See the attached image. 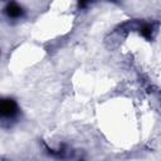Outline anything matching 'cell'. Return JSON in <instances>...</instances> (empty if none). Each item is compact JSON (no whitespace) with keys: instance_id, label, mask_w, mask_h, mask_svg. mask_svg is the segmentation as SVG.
<instances>
[{"instance_id":"obj_3","label":"cell","mask_w":161,"mask_h":161,"mask_svg":"<svg viewBox=\"0 0 161 161\" xmlns=\"http://www.w3.org/2000/svg\"><path fill=\"white\" fill-rule=\"evenodd\" d=\"M151 31H152V29H151L150 25H145V26L141 28V34H142L146 39H151Z\"/></svg>"},{"instance_id":"obj_2","label":"cell","mask_w":161,"mask_h":161,"mask_svg":"<svg viewBox=\"0 0 161 161\" xmlns=\"http://www.w3.org/2000/svg\"><path fill=\"white\" fill-rule=\"evenodd\" d=\"M5 13L10 18H19L23 15V9L21 6H19L16 3H10L6 8H5Z\"/></svg>"},{"instance_id":"obj_1","label":"cell","mask_w":161,"mask_h":161,"mask_svg":"<svg viewBox=\"0 0 161 161\" xmlns=\"http://www.w3.org/2000/svg\"><path fill=\"white\" fill-rule=\"evenodd\" d=\"M18 113V104L11 98H0V118H11Z\"/></svg>"},{"instance_id":"obj_4","label":"cell","mask_w":161,"mask_h":161,"mask_svg":"<svg viewBox=\"0 0 161 161\" xmlns=\"http://www.w3.org/2000/svg\"><path fill=\"white\" fill-rule=\"evenodd\" d=\"M78 3H79V6H86L88 3H89V0H78Z\"/></svg>"}]
</instances>
